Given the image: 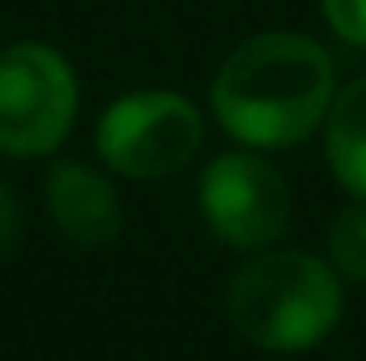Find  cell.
I'll return each instance as SVG.
<instances>
[{
  "instance_id": "obj_1",
  "label": "cell",
  "mask_w": 366,
  "mask_h": 361,
  "mask_svg": "<svg viewBox=\"0 0 366 361\" xmlns=\"http://www.w3.org/2000/svg\"><path fill=\"white\" fill-rule=\"evenodd\" d=\"M337 98L332 56L298 34L264 30L243 39L213 77V115L247 149H290L302 145Z\"/></svg>"
},
{
  "instance_id": "obj_2",
  "label": "cell",
  "mask_w": 366,
  "mask_h": 361,
  "mask_svg": "<svg viewBox=\"0 0 366 361\" xmlns=\"http://www.w3.org/2000/svg\"><path fill=\"white\" fill-rule=\"evenodd\" d=\"M341 276L307 251H269L234 272L226 289L230 323L269 353H307L341 323Z\"/></svg>"
},
{
  "instance_id": "obj_3",
  "label": "cell",
  "mask_w": 366,
  "mask_h": 361,
  "mask_svg": "<svg viewBox=\"0 0 366 361\" xmlns=\"http://www.w3.org/2000/svg\"><path fill=\"white\" fill-rule=\"evenodd\" d=\"M77 98V73L51 43L21 39L0 47V153H56L73 132Z\"/></svg>"
},
{
  "instance_id": "obj_4",
  "label": "cell",
  "mask_w": 366,
  "mask_h": 361,
  "mask_svg": "<svg viewBox=\"0 0 366 361\" xmlns=\"http://www.w3.org/2000/svg\"><path fill=\"white\" fill-rule=\"evenodd\" d=\"M204 141V119L192 98L175 90H137L115 98L98 128V158L128 179H167L183 171Z\"/></svg>"
},
{
  "instance_id": "obj_5",
  "label": "cell",
  "mask_w": 366,
  "mask_h": 361,
  "mask_svg": "<svg viewBox=\"0 0 366 361\" xmlns=\"http://www.w3.org/2000/svg\"><path fill=\"white\" fill-rule=\"evenodd\" d=\"M200 213L234 251H264L290 225V183L260 153H222L200 175Z\"/></svg>"
},
{
  "instance_id": "obj_6",
  "label": "cell",
  "mask_w": 366,
  "mask_h": 361,
  "mask_svg": "<svg viewBox=\"0 0 366 361\" xmlns=\"http://www.w3.org/2000/svg\"><path fill=\"white\" fill-rule=\"evenodd\" d=\"M43 195H47V213H51L56 230L69 243H77V247H107V243L119 238V225H124L119 195H115L111 179L98 175L94 166L77 162V158L51 162Z\"/></svg>"
},
{
  "instance_id": "obj_7",
  "label": "cell",
  "mask_w": 366,
  "mask_h": 361,
  "mask_svg": "<svg viewBox=\"0 0 366 361\" xmlns=\"http://www.w3.org/2000/svg\"><path fill=\"white\" fill-rule=\"evenodd\" d=\"M328 171L354 200H366V73L337 90L324 119Z\"/></svg>"
},
{
  "instance_id": "obj_8",
  "label": "cell",
  "mask_w": 366,
  "mask_h": 361,
  "mask_svg": "<svg viewBox=\"0 0 366 361\" xmlns=\"http://www.w3.org/2000/svg\"><path fill=\"white\" fill-rule=\"evenodd\" d=\"M328 255H332V268L341 280L366 285V200L337 213V221L328 230Z\"/></svg>"
},
{
  "instance_id": "obj_9",
  "label": "cell",
  "mask_w": 366,
  "mask_h": 361,
  "mask_svg": "<svg viewBox=\"0 0 366 361\" xmlns=\"http://www.w3.org/2000/svg\"><path fill=\"white\" fill-rule=\"evenodd\" d=\"M328 30L350 43V47H366V0H320Z\"/></svg>"
},
{
  "instance_id": "obj_10",
  "label": "cell",
  "mask_w": 366,
  "mask_h": 361,
  "mask_svg": "<svg viewBox=\"0 0 366 361\" xmlns=\"http://www.w3.org/2000/svg\"><path fill=\"white\" fill-rule=\"evenodd\" d=\"M17 238H21V208H17V195L0 183V260L13 255Z\"/></svg>"
}]
</instances>
